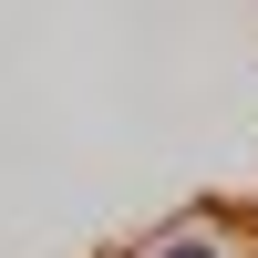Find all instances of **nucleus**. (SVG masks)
<instances>
[{"label":"nucleus","instance_id":"1","mask_svg":"<svg viewBox=\"0 0 258 258\" xmlns=\"http://www.w3.org/2000/svg\"><path fill=\"white\" fill-rule=\"evenodd\" d=\"M155 258H217V248H207V238H176V248H155Z\"/></svg>","mask_w":258,"mask_h":258}]
</instances>
